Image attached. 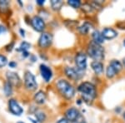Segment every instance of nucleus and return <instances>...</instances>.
<instances>
[{
  "label": "nucleus",
  "mask_w": 125,
  "mask_h": 123,
  "mask_svg": "<svg viewBox=\"0 0 125 123\" xmlns=\"http://www.w3.org/2000/svg\"><path fill=\"white\" fill-rule=\"evenodd\" d=\"M24 86L29 91H35L38 87L35 76L30 71H26L24 74Z\"/></svg>",
  "instance_id": "obj_4"
},
{
  "label": "nucleus",
  "mask_w": 125,
  "mask_h": 123,
  "mask_svg": "<svg viewBox=\"0 0 125 123\" xmlns=\"http://www.w3.org/2000/svg\"><path fill=\"white\" fill-rule=\"evenodd\" d=\"M19 32H20V33H21L22 37H24V36H25V31H24L23 29H20Z\"/></svg>",
  "instance_id": "obj_36"
},
{
  "label": "nucleus",
  "mask_w": 125,
  "mask_h": 123,
  "mask_svg": "<svg viewBox=\"0 0 125 123\" xmlns=\"http://www.w3.org/2000/svg\"><path fill=\"white\" fill-rule=\"evenodd\" d=\"M64 73L70 80L73 81L81 79L83 76V71H81L78 68L70 67V66H66L64 69Z\"/></svg>",
  "instance_id": "obj_5"
},
{
  "label": "nucleus",
  "mask_w": 125,
  "mask_h": 123,
  "mask_svg": "<svg viewBox=\"0 0 125 123\" xmlns=\"http://www.w3.org/2000/svg\"><path fill=\"white\" fill-rule=\"evenodd\" d=\"M82 9L83 10H84V11H86V12H88V13H89V12H91L93 9V8H92V6L91 4H88V3H86V4H83L82 6Z\"/></svg>",
  "instance_id": "obj_27"
},
{
  "label": "nucleus",
  "mask_w": 125,
  "mask_h": 123,
  "mask_svg": "<svg viewBox=\"0 0 125 123\" xmlns=\"http://www.w3.org/2000/svg\"><path fill=\"white\" fill-rule=\"evenodd\" d=\"M81 116L78 109L75 107H70L65 112V117L70 122H74L77 119Z\"/></svg>",
  "instance_id": "obj_11"
},
{
  "label": "nucleus",
  "mask_w": 125,
  "mask_h": 123,
  "mask_svg": "<svg viewBox=\"0 0 125 123\" xmlns=\"http://www.w3.org/2000/svg\"><path fill=\"white\" fill-rule=\"evenodd\" d=\"M30 23L33 28V29L37 32H43L45 28V22L39 16H33Z\"/></svg>",
  "instance_id": "obj_9"
},
{
  "label": "nucleus",
  "mask_w": 125,
  "mask_h": 123,
  "mask_svg": "<svg viewBox=\"0 0 125 123\" xmlns=\"http://www.w3.org/2000/svg\"><path fill=\"white\" fill-rule=\"evenodd\" d=\"M92 38H93V41H94V43L100 44V45L104 43V38L103 37L102 33L98 31V30H95V31L93 32Z\"/></svg>",
  "instance_id": "obj_16"
},
{
  "label": "nucleus",
  "mask_w": 125,
  "mask_h": 123,
  "mask_svg": "<svg viewBox=\"0 0 125 123\" xmlns=\"http://www.w3.org/2000/svg\"><path fill=\"white\" fill-rule=\"evenodd\" d=\"M31 47V44L29 43H28V42H22L21 44H20V46L19 47V48H17V51L18 52H26L28 51V50L29 49V48Z\"/></svg>",
  "instance_id": "obj_22"
},
{
  "label": "nucleus",
  "mask_w": 125,
  "mask_h": 123,
  "mask_svg": "<svg viewBox=\"0 0 125 123\" xmlns=\"http://www.w3.org/2000/svg\"><path fill=\"white\" fill-rule=\"evenodd\" d=\"M9 109L10 112H12L15 116H21L23 112V109L19 105V102L15 99L11 98L9 101Z\"/></svg>",
  "instance_id": "obj_8"
},
{
  "label": "nucleus",
  "mask_w": 125,
  "mask_h": 123,
  "mask_svg": "<svg viewBox=\"0 0 125 123\" xmlns=\"http://www.w3.org/2000/svg\"><path fill=\"white\" fill-rule=\"evenodd\" d=\"M90 4H91L93 9L98 10V11H101V10L103 9V6H102L101 3H99V2L93 1V2H91V3H90Z\"/></svg>",
  "instance_id": "obj_25"
},
{
  "label": "nucleus",
  "mask_w": 125,
  "mask_h": 123,
  "mask_svg": "<svg viewBox=\"0 0 125 123\" xmlns=\"http://www.w3.org/2000/svg\"><path fill=\"white\" fill-rule=\"evenodd\" d=\"M101 33L104 39L107 40L114 39V38H115L118 36V33H117L116 30H114V28H105L103 29Z\"/></svg>",
  "instance_id": "obj_13"
},
{
  "label": "nucleus",
  "mask_w": 125,
  "mask_h": 123,
  "mask_svg": "<svg viewBox=\"0 0 125 123\" xmlns=\"http://www.w3.org/2000/svg\"><path fill=\"white\" fill-rule=\"evenodd\" d=\"M47 98V95L43 91H39L36 92V94L33 96V100L38 104H43Z\"/></svg>",
  "instance_id": "obj_15"
},
{
  "label": "nucleus",
  "mask_w": 125,
  "mask_h": 123,
  "mask_svg": "<svg viewBox=\"0 0 125 123\" xmlns=\"http://www.w3.org/2000/svg\"><path fill=\"white\" fill-rule=\"evenodd\" d=\"M109 65L110 66H112L114 68V69L116 70L117 72H120L121 70L123 69V65H122V63L118 61V60H112V61L110 62V63H109Z\"/></svg>",
  "instance_id": "obj_21"
},
{
  "label": "nucleus",
  "mask_w": 125,
  "mask_h": 123,
  "mask_svg": "<svg viewBox=\"0 0 125 123\" xmlns=\"http://www.w3.org/2000/svg\"><path fill=\"white\" fill-rule=\"evenodd\" d=\"M50 4H51L52 9L53 10L58 11V10L61 9V8L63 5V1H62V0H51Z\"/></svg>",
  "instance_id": "obj_18"
},
{
  "label": "nucleus",
  "mask_w": 125,
  "mask_h": 123,
  "mask_svg": "<svg viewBox=\"0 0 125 123\" xmlns=\"http://www.w3.org/2000/svg\"><path fill=\"white\" fill-rule=\"evenodd\" d=\"M53 43V35L49 33H43L39 38V46L42 48H47Z\"/></svg>",
  "instance_id": "obj_7"
},
{
  "label": "nucleus",
  "mask_w": 125,
  "mask_h": 123,
  "mask_svg": "<svg viewBox=\"0 0 125 123\" xmlns=\"http://www.w3.org/2000/svg\"><path fill=\"white\" fill-rule=\"evenodd\" d=\"M17 123H24V122H17Z\"/></svg>",
  "instance_id": "obj_42"
},
{
  "label": "nucleus",
  "mask_w": 125,
  "mask_h": 123,
  "mask_svg": "<svg viewBox=\"0 0 125 123\" xmlns=\"http://www.w3.org/2000/svg\"><path fill=\"white\" fill-rule=\"evenodd\" d=\"M75 64L77 66V68H78L81 71H84L87 68V55L84 52H78L74 58Z\"/></svg>",
  "instance_id": "obj_6"
},
{
  "label": "nucleus",
  "mask_w": 125,
  "mask_h": 123,
  "mask_svg": "<svg viewBox=\"0 0 125 123\" xmlns=\"http://www.w3.org/2000/svg\"><path fill=\"white\" fill-rule=\"evenodd\" d=\"M13 47H14V43H9V45L6 46V50H7L8 52H11L12 50H13Z\"/></svg>",
  "instance_id": "obj_30"
},
{
  "label": "nucleus",
  "mask_w": 125,
  "mask_h": 123,
  "mask_svg": "<svg viewBox=\"0 0 125 123\" xmlns=\"http://www.w3.org/2000/svg\"><path fill=\"white\" fill-rule=\"evenodd\" d=\"M35 116L39 122H43L46 119V115L42 111H37L35 112Z\"/></svg>",
  "instance_id": "obj_23"
},
{
  "label": "nucleus",
  "mask_w": 125,
  "mask_h": 123,
  "mask_svg": "<svg viewBox=\"0 0 125 123\" xmlns=\"http://www.w3.org/2000/svg\"><path fill=\"white\" fill-rule=\"evenodd\" d=\"M9 3L7 0H0V8H7Z\"/></svg>",
  "instance_id": "obj_28"
},
{
  "label": "nucleus",
  "mask_w": 125,
  "mask_h": 123,
  "mask_svg": "<svg viewBox=\"0 0 125 123\" xmlns=\"http://www.w3.org/2000/svg\"><path fill=\"white\" fill-rule=\"evenodd\" d=\"M123 65H124V66L125 67V57L123 59Z\"/></svg>",
  "instance_id": "obj_39"
},
{
  "label": "nucleus",
  "mask_w": 125,
  "mask_h": 123,
  "mask_svg": "<svg viewBox=\"0 0 125 123\" xmlns=\"http://www.w3.org/2000/svg\"><path fill=\"white\" fill-rule=\"evenodd\" d=\"M78 92L81 93L83 102L87 104H91L97 96V90L95 85L90 82H83L78 86Z\"/></svg>",
  "instance_id": "obj_1"
},
{
  "label": "nucleus",
  "mask_w": 125,
  "mask_h": 123,
  "mask_svg": "<svg viewBox=\"0 0 125 123\" xmlns=\"http://www.w3.org/2000/svg\"><path fill=\"white\" fill-rule=\"evenodd\" d=\"M87 53L90 57L94 59V61H102L104 59V49L102 45L94 43V41L90 42L87 48Z\"/></svg>",
  "instance_id": "obj_3"
},
{
  "label": "nucleus",
  "mask_w": 125,
  "mask_h": 123,
  "mask_svg": "<svg viewBox=\"0 0 125 123\" xmlns=\"http://www.w3.org/2000/svg\"><path fill=\"white\" fill-rule=\"evenodd\" d=\"M91 67L97 75H100L104 72V64L101 62L94 61L91 62Z\"/></svg>",
  "instance_id": "obj_14"
},
{
  "label": "nucleus",
  "mask_w": 125,
  "mask_h": 123,
  "mask_svg": "<svg viewBox=\"0 0 125 123\" xmlns=\"http://www.w3.org/2000/svg\"><path fill=\"white\" fill-rule=\"evenodd\" d=\"M92 28H93V26L91 23H88V22H85V23L80 26L78 29V32H79L82 35H86V34L88 33L89 30L91 29Z\"/></svg>",
  "instance_id": "obj_17"
},
{
  "label": "nucleus",
  "mask_w": 125,
  "mask_h": 123,
  "mask_svg": "<svg viewBox=\"0 0 125 123\" xmlns=\"http://www.w3.org/2000/svg\"><path fill=\"white\" fill-rule=\"evenodd\" d=\"M9 67H16V66H17V63H16L15 62H10L9 63Z\"/></svg>",
  "instance_id": "obj_33"
},
{
  "label": "nucleus",
  "mask_w": 125,
  "mask_h": 123,
  "mask_svg": "<svg viewBox=\"0 0 125 123\" xmlns=\"http://www.w3.org/2000/svg\"><path fill=\"white\" fill-rule=\"evenodd\" d=\"M3 92H4V93L7 96H9L10 95H12V93H13V86L8 81L5 82L4 86H3Z\"/></svg>",
  "instance_id": "obj_20"
},
{
  "label": "nucleus",
  "mask_w": 125,
  "mask_h": 123,
  "mask_svg": "<svg viewBox=\"0 0 125 123\" xmlns=\"http://www.w3.org/2000/svg\"><path fill=\"white\" fill-rule=\"evenodd\" d=\"M120 111H121V107H118V108L115 109V112H117V113H118V112H119Z\"/></svg>",
  "instance_id": "obj_38"
},
{
  "label": "nucleus",
  "mask_w": 125,
  "mask_h": 123,
  "mask_svg": "<svg viewBox=\"0 0 125 123\" xmlns=\"http://www.w3.org/2000/svg\"><path fill=\"white\" fill-rule=\"evenodd\" d=\"M6 31H7V29H6V28L4 26L0 25V34H2L3 33H5Z\"/></svg>",
  "instance_id": "obj_32"
},
{
  "label": "nucleus",
  "mask_w": 125,
  "mask_h": 123,
  "mask_svg": "<svg viewBox=\"0 0 125 123\" xmlns=\"http://www.w3.org/2000/svg\"><path fill=\"white\" fill-rule=\"evenodd\" d=\"M40 73H41L42 77L43 78L45 82H49L53 77V72L50 69V67H48V66L44 65V64H41L39 66Z\"/></svg>",
  "instance_id": "obj_12"
},
{
  "label": "nucleus",
  "mask_w": 125,
  "mask_h": 123,
  "mask_svg": "<svg viewBox=\"0 0 125 123\" xmlns=\"http://www.w3.org/2000/svg\"><path fill=\"white\" fill-rule=\"evenodd\" d=\"M6 77H7L8 82L13 86H19L21 85V79L16 72L8 71L6 72Z\"/></svg>",
  "instance_id": "obj_10"
},
{
  "label": "nucleus",
  "mask_w": 125,
  "mask_h": 123,
  "mask_svg": "<svg viewBox=\"0 0 125 123\" xmlns=\"http://www.w3.org/2000/svg\"><path fill=\"white\" fill-rule=\"evenodd\" d=\"M123 117H124V119L125 120V112H124V114H123Z\"/></svg>",
  "instance_id": "obj_40"
},
{
  "label": "nucleus",
  "mask_w": 125,
  "mask_h": 123,
  "mask_svg": "<svg viewBox=\"0 0 125 123\" xmlns=\"http://www.w3.org/2000/svg\"><path fill=\"white\" fill-rule=\"evenodd\" d=\"M68 5H70L73 9H78L81 7L82 3L80 0H68Z\"/></svg>",
  "instance_id": "obj_24"
},
{
  "label": "nucleus",
  "mask_w": 125,
  "mask_h": 123,
  "mask_svg": "<svg viewBox=\"0 0 125 123\" xmlns=\"http://www.w3.org/2000/svg\"><path fill=\"white\" fill-rule=\"evenodd\" d=\"M73 123H86V122H85V118L83 117V116H80L79 117H78L77 120L75 121L74 122H73Z\"/></svg>",
  "instance_id": "obj_29"
},
{
  "label": "nucleus",
  "mask_w": 125,
  "mask_h": 123,
  "mask_svg": "<svg viewBox=\"0 0 125 123\" xmlns=\"http://www.w3.org/2000/svg\"><path fill=\"white\" fill-rule=\"evenodd\" d=\"M30 58H32V62H35L36 61V57L33 55H30Z\"/></svg>",
  "instance_id": "obj_37"
},
{
  "label": "nucleus",
  "mask_w": 125,
  "mask_h": 123,
  "mask_svg": "<svg viewBox=\"0 0 125 123\" xmlns=\"http://www.w3.org/2000/svg\"><path fill=\"white\" fill-rule=\"evenodd\" d=\"M69 122H70L66 117H62L61 119H59V120H58L56 123H69Z\"/></svg>",
  "instance_id": "obj_31"
},
{
  "label": "nucleus",
  "mask_w": 125,
  "mask_h": 123,
  "mask_svg": "<svg viewBox=\"0 0 125 123\" xmlns=\"http://www.w3.org/2000/svg\"><path fill=\"white\" fill-rule=\"evenodd\" d=\"M36 3H37L39 5H43L44 3H45V1H44V0H37Z\"/></svg>",
  "instance_id": "obj_35"
},
{
  "label": "nucleus",
  "mask_w": 125,
  "mask_h": 123,
  "mask_svg": "<svg viewBox=\"0 0 125 123\" xmlns=\"http://www.w3.org/2000/svg\"><path fill=\"white\" fill-rule=\"evenodd\" d=\"M123 44H124V47H125V39L124 40V43H123Z\"/></svg>",
  "instance_id": "obj_41"
},
{
  "label": "nucleus",
  "mask_w": 125,
  "mask_h": 123,
  "mask_svg": "<svg viewBox=\"0 0 125 123\" xmlns=\"http://www.w3.org/2000/svg\"><path fill=\"white\" fill-rule=\"evenodd\" d=\"M117 74H118V72H117L112 66L108 65V66H107V68H106V76L108 78V79H111V78L114 77Z\"/></svg>",
  "instance_id": "obj_19"
},
{
  "label": "nucleus",
  "mask_w": 125,
  "mask_h": 123,
  "mask_svg": "<svg viewBox=\"0 0 125 123\" xmlns=\"http://www.w3.org/2000/svg\"><path fill=\"white\" fill-rule=\"evenodd\" d=\"M8 64V59L5 56L0 54V68L3 67Z\"/></svg>",
  "instance_id": "obj_26"
},
{
  "label": "nucleus",
  "mask_w": 125,
  "mask_h": 123,
  "mask_svg": "<svg viewBox=\"0 0 125 123\" xmlns=\"http://www.w3.org/2000/svg\"><path fill=\"white\" fill-rule=\"evenodd\" d=\"M22 56H23V57H29V52H28V51H26V52H22Z\"/></svg>",
  "instance_id": "obj_34"
},
{
  "label": "nucleus",
  "mask_w": 125,
  "mask_h": 123,
  "mask_svg": "<svg viewBox=\"0 0 125 123\" xmlns=\"http://www.w3.org/2000/svg\"><path fill=\"white\" fill-rule=\"evenodd\" d=\"M56 87L62 94V96L67 100L72 99L75 95V88L68 81L61 79L56 83Z\"/></svg>",
  "instance_id": "obj_2"
}]
</instances>
